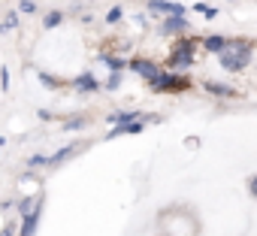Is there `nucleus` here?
Instances as JSON below:
<instances>
[{
    "label": "nucleus",
    "instance_id": "1",
    "mask_svg": "<svg viewBox=\"0 0 257 236\" xmlns=\"http://www.w3.org/2000/svg\"><path fill=\"white\" fill-rule=\"evenodd\" d=\"M251 61V49L245 46V43H227L224 49H221V64L227 67V70H242L245 64Z\"/></svg>",
    "mask_w": 257,
    "mask_h": 236
},
{
    "label": "nucleus",
    "instance_id": "2",
    "mask_svg": "<svg viewBox=\"0 0 257 236\" xmlns=\"http://www.w3.org/2000/svg\"><path fill=\"white\" fill-rule=\"evenodd\" d=\"M191 64H194V43L185 40V43H179L176 52L170 55V67H176V70H188Z\"/></svg>",
    "mask_w": 257,
    "mask_h": 236
},
{
    "label": "nucleus",
    "instance_id": "3",
    "mask_svg": "<svg viewBox=\"0 0 257 236\" xmlns=\"http://www.w3.org/2000/svg\"><path fill=\"white\" fill-rule=\"evenodd\" d=\"M155 91H185L188 88V79L182 76H173V73H158L155 79H149Z\"/></svg>",
    "mask_w": 257,
    "mask_h": 236
},
{
    "label": "nucleus",
    "instance_id": "4",
    "mask_svg": "<svg viewBox=\"0 0 257 236\" xmlns=\"http://www.w3.org/2000/svg\"><path fill=\"white\" fill-rule=\"evenodd\" d=\"M149 10L152 13H167V16H185V7L182 4H167V0H152Z\"/></svg>",
    "mask_w": 257,
    "mask_h": 236
},
{
    "label": "nucleus",
    "instance_id": "5",
    "mask_svg": "<svg viewBox=\"0 0 257 236\" xmlns=\"http://www.w3.org/2000/svg\"><path fill=\"white\" fill-rule=\"evenodd\" d=\"M131 67H134L143 79H155V76H158V67H155L152 61H131Z\"/></svg>",
    "mask_w": 257,
    "mask_h": 236
},
{
    "label": "nucleus",
    "instance_id": "6",
    "mask_svg": "<svg viewBox=\"0 0 257 236\" xmlns=\"http://www.w3.org/2000/svg\"><path fill=\"white\" fill-rule=\"evenodd\" d=\"M37 224H40V209H34V212H28V215H25L22 236H34V233H37Z\"/></svg>",
    "mask_w": 257,
    "mask_h": 236
},
{
    "label": "nucleus",
    "instance_id": "7",
    "mask_svg": "<svg viewBox=\"0 0 257 236\" xmlns=\"http://www.w3.org/2000/svg\"><path fill=\"white\" fill-rule=\"evenodd\" d=\"M185 28H188V22H185L182 16H170L167 25H164V34H179V31H185Z\"/></svg>",
    "mask_w": 257,
    "mask_h": 236
},
{
    "label": "nucleus",
    "instance_id": "8",
    "mask_svg": "<svg viewBox=\"0 0 257 236\" xmlns=\"http://www.w3.org/2000/svg\"><path fill=\"white\" fill-rule=\"evenodd\" d=\"M79 152V146H67V149H61L58 155H52V158H46V164H52V167H58V164H64L70 155H76Z\"/></svg>",
    "mask_w": 257,
    "mask_h": 236
},
{
    "label": "nucleus",
    "instance_id": "9",
    "mask_svg": "<svg viewBox=\"0 0 257 236\" xmlns=\"http://www.w3.org/2000/svg\"><path fill=\"white\" fill-rule=\"evenodd\" d=\"M76 88H79V91H97L100 85H97V79H94L91 73H82V76L76 79Z\"/></svg>",
    "mask_w": 257,
    "mask_h": 236
},
{
    "label": "nucleus",
    "instance_id": "10",
    "mask_svg": "<svg viewBox=\"0 0 257 236\" xmlns=\"http://www.w3.org/2000/svg\"><path fill=\"white\" fill-rule=\"evenodd\" d=\"M206 88H209L212 94H221V97H233V94H236V91H233L230 85H221V82H209Z\"/></svg>",
    "mask_w": 257,
    "mask_h": 236
},
{
    "label": "nucleus",
    "instance_id": "11",
    "mask_svg": "<svg viewBox=\"0 0 257 236\" xmlns=\"http://www.w3.org/2000/svg\"><path fill=\"white\" fill-rule=\"evenodd\" d=\"M224 46H227L224 37H206V49H209V52H221Z\"/></svg>",
    "mask_w": 257,
    "mask_h": 236
},
{
    "label": "nucleus",
    "instance_id": "12",
    "mask_svg": "<svg viewBox=\"0 0 257 236\" xmlns=\"http://www.w3.org/2000/svg\"><path fill=\"white\" fill-rule=\"evenodd\" d=\"M134 118H137V112H112V115H109V122L124 125V122H134Z\"/></svg>",
    "mask_w": 257,
    "mask_h": 236
},
{
    "label": "nucleus",
    "instance_id": "13",
    "mask_svg": "<svg viewBox=\"0 0 257 236\" xmlns=\"http://www.w3.org/2000/svg\"><path fill=\"white\" fill-rule=\"evenodd\" d=\"M103 64H106V67H109L112 73H118V70H124V67H127V64H124L121 58H103Z\"/></svg>",
    "mask_w": 257,
    "mask_h": 236
},
{
    "label": "nucleus",
    "instance_id": "14",
    "mask_svg": "<svg viewBox=\"0 0 257 236\" xmlns=\"http://www.w3.org/2000/svg\"><path fill=\"white\" fill-rule=\"evenodd\" d=\"M61 22H64V16H61V13H49V16H46V22H43V25H46V28H58V25H61Z\"/></svg>",
    "mask_w": 257,
    "mask_h": 236
},
{
    "label": "nucleus",
    "instance_id": "15",
    "mask_svg": "<svg viewBox=\"0 0 257 236\" xmlns=\"http://www.w3.org/2000/svg\"><path fill=\"white\" fill-rule=\"evenodd\" d=\"M121 16H124V13H121V7H112V10H109V16H106V22H109V25H115V22H121Z\"/></svg>",
    "mask_w": 257,
    "mask_h": 236
},
{
    "label": "nucleus",
    "instance_id": "16",
    "mask_svg": "<svg viewBox=\"0 0 257 236\" xmlns=\"http://www.w3.org/2000/svg\"><path fill=\"white\" fill-rule=\"evenodd\" d=\"M16 25H19V16H16V13H10V19H7L4 25H0V31H13Z\"/></svg>",
    "mask_w": 257,
    "mask_h": 236
},
{
    "label": "nucleus",
    "instance_id": "17",
    "mask_svg": "<svg viewBox=\"0 0 257 236\" xmlns=\"http://www.w3.org/2000/svg\"><path fill=\"white\" fill-rule=\"evenodd\" d=\"M194 10H197V13H206V19H215V16H218V10H212V7H206V4H197Z\"/></svg>",
    "mask_w": 257,
    "mask_h": 236
},
{
    "label": "nucleus",
    "instance_id": "18",
    "mask_svg": "<svg viewBox=\"0 0 257 236\" xmlns=\"http://www.w3.org/2000/svg\"><path fill=\"white\" fill-rule=\"evenodd\" d=\"M118 85H121V76H118V73H112V76H109V82H106V88H109V91H115Z\"/></svg>",
    "mask_w": 257,
    "mask_h": 236
},
{
    "label": "nucleus",
    "instance_id": "19",
    "mask_svg": "<svg viewBox=\"0 0 257 236\" xmlns=\"http://www.w3.org/2000/svg\"><path fill=\"white\" fill-rule=\"evenodd\" d=\"M34 10H37L34 0H22V13H34Z\"/></svg>",
    "mask_w": 257,
    "mask_h": 236
},
{
    "label": "nucleus",
    "instance_id": "20",
    "mask_svg": "<svg viewBox=\"0 0 257 236\" xmlns=\"http://www.w3.org/2000/svg\"><path fill=\"white\" fill-rule=\"evenodd\" d=\"M28 164H31V167H43V164H46V158H43V155H34Z\"/></svg>",
    "mask_w": 257,
    "mask_h": 236
},
{
    "label": "nucleus",
    "instance_id": "21",
    "mask_svg": "<svg viewBox=\"0 0 257 236\" xmlns=\"http://www.w3.org/2000/svg\"><path fill=\"white\" fill-rule=\"evenodd\" d=\"M76 128H82V118H73V122H67V131H76Z\"/></svg>",
    "mask_w": 257,
    "mask_h": 236
},
{
    "label": "nucleus",
    "instance_id": "22",
    "mask_svg": "<svg viewBox=\"0 0 257 236\" xmlns=\"http://www.w3.org/2000/svg\"><path fill=\"white\" fill-rule=\"evenodd\" d=\"M251 194H254V197H257V176H254V179H251Z\"/></svg>",
    "mask_w": 257,
    "mask_h": 236
},
{
    "label": "nucleus",
    "instance_id": "23",
    "mask_svg": "<svg viewBox=\"0 0 257 236\" xmlns=\"http://www.w3.org/2000/svg\"><path fill=\"white\" fill-rule=\"evenodd\" d=\"M4 143H7V137H0V146H4Z\"/></svg>",
    "mask_w": 257,
    "mask_h": 236
}]
</instances>
